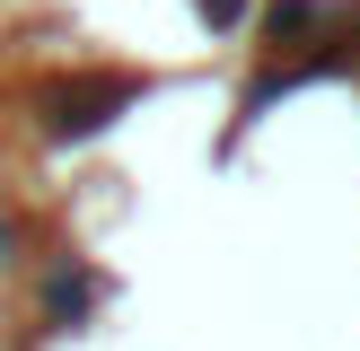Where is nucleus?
I'll return each mask as SVG.
<instances>
[{"instance_id": "f257e3e1", "label": "nucleus", "mask_w": 360, "mask_h": 351, "mask_svg": "<svg viewBox=\"0 0 360 351\" xmlns=\"http://www.w3.org/2000/svg\"><path fill=\"white\" fill-rule=\"evenodd\" d=\"M53 105H62V114H53V132H88L97 114H115V105H123V79H79L70 97H53Z\"/></svg>"}]
</instances>
